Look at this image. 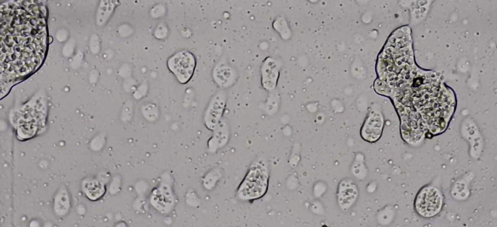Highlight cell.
<instances>
[{
	"label": "cell",
	"mask_w": 497,
	"mask_h": 227,
	"mask_svg": "<svg viewBox=\"0 0 497 227\" xmlns=\"http://www.w3.org/2000/svg\"><path fill=\"white\" fill-rule=\"evenodd\" d=\"M269 168L267 162L262 159L255 160L239 187L238 197L244 200H252L262 197L267 192Z\"/></svg>",
	"instance_id": "cell-1"
},
{
	"label": "cell",
	"mask_w": 497,
	"mask_h": 227,
	"mask_svg": "<svg viewBox=\"0 0 497 227\" xmlns=\"http://www.w3.org/2000/svg\"><path fill=\"white\" fill-rule=\"evenodd\" d=\"M444 204V196L441 191L432 185L422 187L417 194L414 208L416 213L424 218H431L437 215Z\"/></svg>",
	"instance_id": "cell-2"
},
{
	"label": "cell",
	"mask_w": 497,
	"mask_h": 227,
	"mask_svg": "<svg viewBox=\"0 0 497 227\" xmlns=\"http://www.w3.org/2000/svg\"><path fill=\"white\" fill-rule=\"evenodd\" d=\"M167 65L177 81L184 84L191 79L196 66V59L191 52L182 50L170 56Z\"/></svg>",
	"instance_id": "cell-3"
},
{
	"label": "cell",
	"mask_w": 497,
	"mask_h": 227,
	"mask_svg": "<svg viewBox=\"0 0 497 227\" xmlns=\"http://www.w3.org/2000/svg\"><path fill=\"white\" fill-rule=\"evenodd\" d=\"M227 98L225 90L220 89L210 98L203 116L204 125L208 130L212 131L223 118Z\"/></svg>",
	"instance_id": "cell-4"
},
{
	"label": "cell",
	"mask_w": 497,
	"mask_h": 227,
	"mask_svg": "<svg viewBox=\"0 0 497 227\" xmlns=\"http://www.w3.org/2000/svg\"><path fill=\"white\" fill-rule=\"evenodd\" d=\"M282 64L277 59L267 56L260 68V83L265 91L271 92L276 89L279 79Z\"/></svg>",
	"instance_id": "cell-5"
},
{
	"label": "cell",
	"mask_w": 497,
	"mask_h": 227,
	"mask_svg": "<svg viewBox=\"0 0 497 227\" xmlns=\"http://www.w3.org/2000/svg\"><path fill=\"white\" fill-rule=\"evenodd\" d=\"M212 78L215 84L220 89L226 90L237 82L239 73L237 68L227 62L218 63L213 68Z\"/></svg>",
	"instance_id": "cell-6"
},
{
	"label": "cell",
	"mask_w": 497,
	"mask_h": 227,
	"mask_svg": "<svg viewBox=\"0 0 497 227\" xmlns=\"http://www.w3.org/2000/svg\"><path fill=\"white\" fill-rule=\"evenodd\" d=\"M212 131V135L208 141L207 146L210 152L215 153L225 146L229 142L230 130L226 119L223 117Z\"/></svg>",
	"instance_id": "cell-7"
},
{
	"label": "cell",
	"mask_w": 497,
	"mask_h": 227,
	"mask_svg": "<svg viewBox=\"0 0 497 227\" xmlns=\"http://www.w3.org/2000/svg\"><path fill=\"white\" fill-rule=\"evenodd\" d=\"M358 195L356 185L350 180H342L339 184L337 196L340 206L347 209L356 200Z\"/></svg>",
	"instance_id": "cell-8"
},
{
	"label": "cell",
	"mask_w": 497,
	"mask_h": 227,
	"mask_svg": "<svg viewBox=\"0 0 497 227\" xmlns=\"http://www.w3.org/2000/svg\"><path fill=\"white\" fill-rule=\"evenodd\" d=\"M382 117H371L366 119L361 129V136L365 140L373 142L380 137L383 127Z\"/></svg>",
	"instance_id": "cell-9"
},
{
	"label": "cell",
	"mask_w": 497,
	"mask_h": 227,
	"mask_svg": "<svg viewBox=\"0 0 497 227\" xmlns=\"http://www.w3.org/2000/svg\"><path fill=\"white\" fill-rule=\"evenodd\" d=\"M82 186L86 196L92 201L100 199L105 192L104 184L96 179L86 180L83 182Z\"/></svg>",
	"instance_id": "cell-10"
},
{
	"label": "cell",
	"mask_w": 497,
	"mask_h": 227,
	"mask_svg": "<svg viewBox=\"0 0 497 227\" xmlns=\"http://www.w3.org/2000/svg\"><path fill=\"white\" fill-rule=\"evenodd\" d=\"M70 208V199L68 192L64 189L59 191L54 199V210L56 214L63 216L67 213Z\"/></svg>",
	"instance_id": "cell-11"
},
{
	"label": "cell",
	"mask_w": 497,
	"mask_h": 227,
	"mask_svg": "<svg viewBox=\"0 0 497 227\" xmlns=\"http://www.w3.org/2000/svg\"><path fill=\"white\" fill-rule=\"evenodd\" d=\"M274 29L279 34L281 37L285 38L284 32L286 29V21L281 16L275 18L273 23Z\"/></svg>",
	"instance_id": "cell-12"
},
{
	"label": "cell",
	"mask_w": 497,
	"mask_h": 227,
	"mask_svg": "<svg viewBox=\"0 0 497 227\" xmlns=\"http://www.w3.org/2000/svg\"><path fill=\"white\" fill-rule=\"evenodd\" d=\"M168 29L166 25L161 24L157 26L154 31V36L157 39H162L167 36Z\"/></svg>",
	"instance_id": "cell-13"
}]
</instances>
